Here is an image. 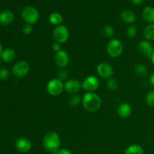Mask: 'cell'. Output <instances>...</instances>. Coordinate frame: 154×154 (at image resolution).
Masks as SVG:
<instances>
[{
	"instance_id": "obj_18",
	"label": "cell",
	"mask_w": 154,
	"mask_h": 154,
	"mask_svg": "<svg viewBox=\"0 0 154 154\" xmlns=\"http://www.w3.org/2000/svg\"><path fill=\"white\" fill-rule=\"evenodd\" d=\"M142 17L147 23H154V8L147 6L142 11Z\"/></svg>"
},
{
	"instance_id": "obj_17",
	"label": "cell",
	"mask_w": 154,
	"mask_h": 154,
	"mask_svg": "<svg viewBox=\"0 0 154 154\" xmlns=\"http://www.w3.org/2000/svg\"><path fill=\"white\" fill-rule=\"evenodd\" d=\"M17 57L16 51L12 48H6L3 50L1 54V59L5 63H11Z\"/></svg>"
},
{
	"instance_id": "obj_22",
	"label": "cell",
	"mask_w": 154,
	"mask_h": 154,
	"mask_svg": "<svg viewBox=\"0 0 154 154\" xmlns=\"http://www.w3.org/2000/svg\"><path fill=\"white\" fill-rule=\"evenodd\" d=\"M143 34L146 40L154 41V23L147 26L144 29Z\"/></svg>"
},
{
	"instance_id": "obj_14",
	"label": "cell",
	"mask_w": 154,
	"mask_h": 154,
	"mask_svg": "<svg viewBox=\"0 0 154 154\" xmlns=\"http://www.w3.org/2000/svg\"><path fill=\"white\" fill-rule=\"evenodd\" d=\"M132 112V106L129 103H126V102L121 103L117 108V114H118L119 117H120L121 118H128L131 116Z\"/></svg>"
},
{
	"instance_id": "obj_11",
	"label": "cell",
	"mask_w": 154,
	"mask_h": 154,
	"mask_svg": "<svg viewBox=\"0 0 154 154\" xmlns=\"http://www.w3.org/2000/svg\"><path fill=\"white\" fill-rule=\"evenodd\" d=\"M54 62L55 64L58 66L59 68L64 69L68 66L69 63V57L67 52L65 51H60L59 52L56 53L54 56Z\"/></svg>"
},
{
	"instance_id": "obj_4",
	"label": "cell",
	"mask_w": 154,
	"mask_h": 154,
	"mask_svg": "<svg viewBox=\"0 0 154 154\" xmlns=\"http://www.w3.org/2000/svg\"><path fill=\"white\" fill-rule=\"evenodd\" d=\"M108 55L113 58H117L121 56L123 51V45L119 39L113 38L108 42L106 47Z\"/></svg>"
},
{
	"instance_id": "obj_26",
	"label": "cell",
	"mask_w": 154,
	"mask_h": 154,
	"mask_svg": "<svg viewBox=\"0 0 154 154\" xmlns=\"http://www.w3.org/2000/svg\"><path fill=\"white\" fill-rule=\"evenodd\" d=\"M69 72H68L67 70H66L65 69H62L57 72V78L59 80H60L61 81H67L68 78H69Z\"/></svg>"
},
{
	"instance_id": "obj_9",
	"label": "cell",
	"mask_w": 154,
	"mask_h": 154,
	"mask_svg": "<svg viewBox=\"0 0 154 154\" xmlns=\"http://www.w3.org/2000/svg\"><path fill=\"white\" fill-rule=\"evenodd\" d=\"M97 73L100 77L106 79L112 78L114 75V69L111 64L108 63H101L97 66Z\"/></svg>"
},
{
	"instance_id": "obj_34",
	"label": "cell",
	"mask_w": 154,
	"mask_h": 154,
	"mask_svg": "<svg viewBox=\"0 0 154 154\" xmlns=\"http://www.w3.org/2000/svg\"><path fill=\"white\" fill-rule=\"evenodd\" d=\"M149 80H150V83L151 84V85L154 87V72H153V73L150 75Z\"/></svg>"
},
{
	"instance_id": "obj_21",
	"label": "cell",
	"mask_w": 154,
	"mask_h": 154,
	"mask_svg": "<svg viewBox=\"0 0 154 154\" xmlns=\"http://www.w3.org/2000/svg\"><path fill=\"white\" fill-rule=\"evenodd\" d=\"M125 154H144V150L138 144H131L126 149Z\"/></svg>"
},
{
	"instance_id": "obj_25",
	"label": "cell",
	"mask_w": 154,
	"mask_h": 154,
	"mask_svg": "<svg viewBox=\"0 0 154 154\" xmlns=\"http://www.w3.org/2000/svg\"><path fill=\"white\" fill-rule=\"evenodd\" d=\"M137 32H138V29L135 26H130L127 28L126 31V35H127L128 38H135L136 36Z\"/></svg>"
},
{
	"instance_id": "obj_5",
	"label": "cell",
	"mask_w": 154,
	"mask_h": 154,
	"mask_svg": "<svg viewBox=\"0 0 154 154\" xmlns=\"http://www.w3.org/2000/svg\"><path fill=\"white\" fill-rule=\"evenodd\" d=\"M47 91L51 96H57L64 90V83L58 78H53L47 84Z\"/></svg>"
},
{
	"instance_id": "obj_10",
	"label": "cell",
	"mask_w": 154,
	"mask_h": 154,
	"mask_svg": "<svg viewBox=\"0 0 154 154\" xmlns=\"http://www.w3.org/2000/svg\"><path fill=\"white\" fill-rule=\"evenodd\" d=\"M138 51L141 54L146 57L147 58L150 59L154 53L153 45L151 42L148 40L141 41L138 44Z\"/></svg>"
},
{
	"instance_id": "obj_38",
	"label": "cell",
	"mask_w": 154,
	"mask_h": 154,
	"mask_svg": "<svg viewBox=\"0 0 154 154\" xmlns=\"http://www.w3.org/2000/svg\"><path fill=\"white\" fill-rule=\"evenodd\" d=\"M0 65H1V62H0Z\"/></svg>"
},
{
	"instance_id": "obj_13",
	"label": "cell",
	"mask_w": 154,
	"mask_h": 154,
	"mask_svg": "<svg viewBox=\"0 0 154 154\" xmlns=\"http://www.w3.org/2000/svg\"><path fill=\"white\" fill-rule=\"evenodd\" d=\"M15 147L18 151L21 152V153H26V152L29 151L32 147L31 141L28 138L21 137L16 141Z\"/></svg>"
},
{
	"instance_id": "obj_28",
	"label": "cell",
	"mask_w": 154,
	"mask_h": 154,
	"mask_svg": "<svg viewBox=\"0 0 154 154\" xmlns=\"http://www.w3.org/2000/svg\"><path fill=\"white\" fill-rule=\"evenodd\" d=\"M102 33H103L104 36L106 38H111L114 35V29L111 26H105L103 29H102Z\"/></svg>"
},
{
	"instance_id": "obj_8",
	"label": "cell",
	"mask_w": 154,
	"mask_h": 154,
	"mask_svg": "<svg viewBox=\"0 0 154 154\" xmlns=\"http://www.w3.org/2000/svg\"><path fill=\"white\" fill-rule=\"evenodd\" d=\"M99 87V80L94 75L87 77L81 83V88L87 91V93H94Z\"/></svg>"
},
{
	"instance_id": "obj_6",
	"label": "cell",
	"mask_w": 154,
	"mask_h": 154,
	"mask_svg": "<svg viewBox=\"0 0 154 154\" xmlns=\"http://www.w3.org/2000/svg\"><path fill=\"white\" fill-rule=\"evenodd\" d=\"M69 37V31L64 25H59L55 27L53 31V38L55 42L63 44L67 42Z\"/></svg>"
},
{
	"instance_id": "obj_29",
	"label": "cell",
	"mask_w": 154,
	"mask_h": 154,
	"mask_svg": "<svg viewBox=\"0 0 154 154\" xmlns=\"http://www.w3.org/2000/svg\"><path fill=\"white\" fill-rule=\"evenodd\" d=\"M10 72L7 69H0V79L1 80L5 81V80L8 79L9 77H10Z\"/></svg>"
},
{
	"instance_id": "obj_32",
	"label": "cell",
	"mask_w": 154,
	"mask_h": 154,
	"mask_svg": "<svg viewBox=\"0 0 154 154\" xmlns=\"http://www.w3.org/2000/svg\"><path fill=\"white\" fill-rule=\"evenodd\" d=\"M57 154H72V152L66 148H62L57 151Z\"/></svg>"
},
{
	"instance_id": "obj_23",
	"label": "cell",
	"mask_w": 154,
	"mask_h": 154,
	"mask_svg": "<svg viewBox=\"0 0 154 154\" xmlns=\"http://www.w3.org/2000/svg\"><path fill=\"white\" fill-rule=\"evenodd\" d=\"M106 86L111 91H115V90H117L118 89L119 83L117 82V81L116 79L111 78L109 79H108V81H107Z\"/></svg>"
},
{
	"instance_id": "obj_1",
	"label": "cell",
	"mask_w": 154,
	"mask_h": 154,
	"mask_svg": "<svg viewBox=\"0 0 154 154\" xmlns=\"http://www.w3.org/2000/svg\"><path fill=\"white\" fill-rule=\"evenodd\" d=\"M84 108L90 112H95L101 108L102 99L95 93H86L82 98Z\"/></svg>"
},
{
	"instance_id": "obj_7",
	"label": "cell",
	"mask_w": 154,
	"mask_h": 154,
	"mask_svg": "<svg viewBox=\"0 0 154 154\" xmlns=\"http://www.w3.org/2000/svg\"><path fill=\"white\" fill-rule=\"evenodd\" d=\"M30 66L27 62L19 61L14 65L12 68V74L16 78H23L29 72Z\"/></svg>"
},
{
	"instance_id": "obj_3",
	"label": "cell",
	"mask_w": 154,
	"mask_h": 154,
	"mask_svg": "<svg viewBox=\"0 0 154 154\" xmlns=\"http://www.w3.org/2000/svg\"><path fill=\"white\" fill-rule=\"evenodd\" d=\"M21 17L26 23L33 25L39 19V12L32 6H26L21 11Z\"/></svg>"
},
{
	"instance_id": "obj_31",
	"label": "cell",
	"mask_w": 154,
	"mask_h": 154,
	"mask_svg": "<svg viewBox=\"0 0 154 154\" xmlns=\"http://www.w3.org/2000/svg\"><path fill=\"white\" fill-rule=\"evenodd\" d=\"M52 50L54 51H55L56 53L61 51V44L58 43V42H54L52 45Z\"/></svg>"
},
{
	"instance_id": "obj_37",
	"label": "cell",
	"mask_w": 154,
	"mask_h": 154,
	"mask_svg": "<svg viewBox=\"0 0 154 154\" xmlns=\"http://www.w3.org/2000/svg\"><path fill=\"white\" fill-rule=\"evenodd\" d=\"M49 154H57V152H54V153H50Z\"/></svg>"
},
{
	"instance_id": "obj_16",
	"label": "cell",
	"mask_w": 154,
	"mask_h": 154,
	"mask_svg": "<svg viewBox=\"0 0 154 154\" xmlns=\"http://www.w3.org/2000/svg\"><path fill=\"white\" fill-rule=\"evenodd\" d=\"M120 19L124 23L132 24L136 20V15L132 11L125 10L120 14Z\"/></svg>"
},
{
	"instance_id": "obj_19",
	"label": "cell",
	"mask_w": 154,
	"mask_h": 154,
	"mask_svg": "<svg viewBox=\"0 0 154 154\" xmlns=\"http://www.w3.org/2000/svg\"><path fill=\"white\" fill-rule=\"evenodd\" d=\"M134 71H135V75L141 78H146L147 75H148V69H147V68L146 67L145 65L141 64V63L137 64L135 66Z\"/></svg>"
},
{
	"instance_id": "obj_30",
	"label": "cell",
	"mask_w": 154,
	"mask_h": 154,
	"mask_svg": "<svg viewBox=\"0 0 154 154\" xmlns=\"http://www.w3.org/2000/svg\"><path fill=\"white\" fill-rule=\"evenodd\" d=\"M22 30H23V32L25 35H30L33 31L32 26L30 25V24L26 23L25 25L23 26Z\"/></svg>"
},
{
	"instance_id": "obj_2",
	"label": "cell",
	"mask_w": 154,
	"mask_h": 154,
	"mask_svg": "<svg viewBox=\"0 0 154 154\" xmlns=\"http://www.w3.org/2000/svg\"><path fill=\"white\" fill-rule=\"evenodd\" d=\"M42 143L47 151L49 153H54L59 150L61 141L58 133L56 132H49L44 136Z\"/></svg>"
},
{
	"instance_id": "obj_15",
	"label": "cell",
	"mask_w": 154,
	"mask_h": 154,
	"mask_svg": "<svg viewBox=\"0 0 154 154\" xmlns=\"http://www.w3.org/2000/svg\"><path fill=\"white\" fill-rule=\"evenodd\" d=\"M14 19L13 12L11 11H3L0 13V24L4 26H7L12 23Z\"/></svg>"
},
{
	"instance_id": "obj_36",
	"label": "cell",
	"mask_w": 154,
	"mask_h": 154,
	"mask_svg": "<svg viewBox=\"0 0 154 154\" xmlns=\"http://www.w3.org/2000/svg\"><path fill=\"white\" fill-rule=\"evenodd\" d=\"M2 53V45L0 44V57H1Z\"/></svg>"
},
{
	"instance_id": "obj_35",
	"label": "cell",
	"mask_w": 154,
	"mask_h": 154,
	"mask_svg": "<svg viewBox=\"0 0 154 154\" xmlns=\"http://www.w3.org/2000/svg\"><path fill=\"white\" fill-rule=\"evenodd\" d=\"M150 60H151V62H152V64H153V66H154V53H153V56H152V57H151V58H150Z\"/></svg>"
},
{
	"instance_id": "obj_12",
	"label": "cell",
	"mask_w": 154,
	"mask_h": 154,
	"mask_svg": "<svg viewBox=\"0 0 154 154\" xmlns=\"http://www.w3.org/2000/svg\"><path fill=\"white\" fill-rule=\"evenodd\" d=\"M81 88V84L76 79L67 80L64 83V90L71 94H76Z\"/></svg>"
},
{
	"instance_id": "obj_33",
	"label": "cell",
	"mask_w": 154,
	"mask_h": 154,
	"mask_svg": "<svg viewBox=\"0 0 154 154\" xmlns=\"http://www.w3.org/2000/svg\"><path fill=\"white\" fill-rule=\"evenodd\" d=\"M130 1L132 2V4L135 5H141L143 2L144 0H130Z\"/></svg>"
},
{
	"instance_id": "obj_27",
	"label": "cell",
	"mask_w": 154,
	"mask_h": 154,
	"mask_svg": "<svg viewBox=\"0 0 154 154\" xmlns=\"http://www.w3.org/2000/svg\"><path fill=\"white\" fill-rule=\"evenodd\" d=\"M145 100L148 106L154 107V90H151L147 93Z\"/></svg>"
},
{
	"instance_id": "obj_24",
	"label": "cell",
	"mask_w": 154,
	"mask_h": 154,
	"mask_svg": "<svg viewBox=\"0 0 154 154\" xmlns=\"http://www.w3.org/2000/svg\"><path fill=\"white\" fill-rule=\"evenodd\" d=\"M81 102H82V99L77 94H72L69 99V104L71 106H77Z\"/></svg>"
},
{
	"instance_id": "obj_20",
	"label": "cell",
	"mask_w": 154,
	"mask_h": 154,
	"mask_svg": "<svg viewBox=\"0 0 154 154\" xmlns=\"http://www.w3.org/2000/svg\"><path fill=\"white\" fill-rule=\"evenodd\" d=\"M49 21L51 24L55 26L61 25L63 22V17L58 12H53L49 16Z\"/></svg>"
}]
</instances>
